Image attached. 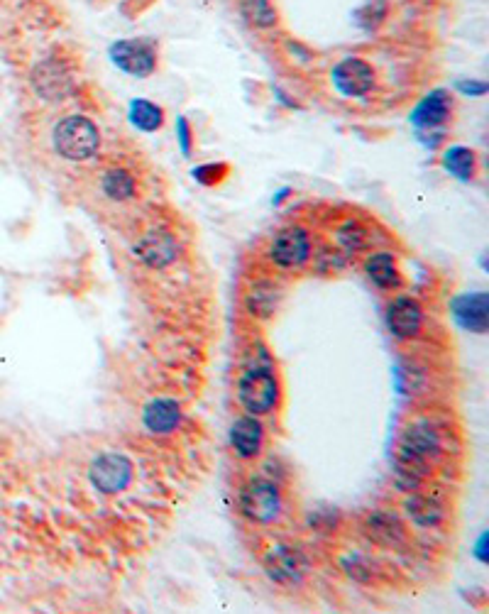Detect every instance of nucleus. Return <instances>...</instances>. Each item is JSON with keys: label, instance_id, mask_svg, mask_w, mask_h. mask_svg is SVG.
Wrapping results in <instances>:
<instances>
[{"label": "nucleus", "instance_id": "obj_20", "mask_svg": "<svg viewBox=\"0 0 489 614\" xmlns=\"http://www.w3.org/2000/svg\"><path fill=\"white\" fill-rule=\"evenodd\" d=\"M333 238H335V245H338V248L343 250V255H348V257L357 255V252L370 250L377 240L375 233H372V228L367 226V223L357 221V218H348V221L340 223V226L335 228Z\"/></svg>", "mask_w": 489, "mask_h": 614}, {"label": "nucleus", "instance_id": "obj_1", "mask_svg": "<svg viewBox=\"0 0 489 614\" xmlns=\"http://www.w3.org/2000/svg\"><path fill=\"white\" fill-rule=\"evenodd\" d=\"M282 387L272 358L260 345V355L252 358L238 377V402L247 414L267 416L279 407Z\"/></svg>", "mask_w": 489, "mask_h": 614}, {"label": "nucleus", "instance_id": "obj_29", "mask_svg": "<svg viewBox=\"0 0 489 614\" xmlns=\"http://www.w3.org/2000/svg\"><path fill=\"white\" fill-rule=\"evenodd\" d=\"M455 89H458L463 96H485L489 91L487 81H477V79H460L458 84H455Z\"/></svg>", "mask_w": 489, "mask_h": 614}, {"label": "nucleus", "instance_id": "obj_15", "mask_svg": "<svg viewBox=\"0 0 489 614\" xmlns=\"http://www.w3.org/2000/svg\"><path fill=\"white\" fill-rule=\"evenodd\" d=\"M453 316L465 331L485 336L489 331V294L470 292L453 299Z\"/></svg>", "mask_w": 489, "mask_h": 614}, {"label": "nucleus", "instance_id": "obj_19", "mask_svg": "<svg viewBox=\"0 0 489 614\" xmlns=\"http://www.w3.org/2000/svg\"><path fill=\"white\" fill-rule=\"evenodd\" d=\"M365 274L370 277V282L375 284V287L384 289V292H392V289L401 287V270L397 255H392V252L387 250L370 252V255H367Z\"/></svg>", "mask_w": 489, "mask_h": 614}, {"label": "nucleus", "instance_id": "obj_8", "mask_svg": "<svg viewBox=\"0 0 489 614\" xmlns=\"http://www.w3.org/2000/svg\"><path fill=\"white\" fill-rule=\"evenodd\" d=\"M133 252L137 260L150 270H164L174 265L179 257V240L172 230L167 228H150L135 240Z\"/></svg>", "mask_w": 489, "mask_h": 614}, {"label": "nucleus", "instance_id": "obj_10", "mask_svg": "<svg viewBox=\"0 0 489 614\" xmlns=\"http://www.w3.org/2000/svg\"><path fill=\"white\" fill-rule=\"evenodd\" d=\"M265 570L274 583L296 585L304 580L306 573H309V561H306V556L299 551V548L279 544L267 551Z\"/></svg>", "mask_w": 489, "mask_h": 614}, {"label": "nucleus", "instance_id": "obj_6", "mask_svg": "<svg viewBox=\"0 0 489 614\" xmlns=\"http://www.w3.org/2000/svg\"><path fill=\"white\" fill-rule=\"evenodd\" d=\"M135 478V465L123 453H101L89 468V480L101 495L115 497L128 490Z\"/></svg>", "mask_w": 489, "mask_h": 614}, {"label": "nucleus", "instance_id": "obj_4", "mask_svg": "<svg viewBox=\"0 0 489 614\" xmlns=\"http://www.w3.org/2000/svg\"><path fill=\"white\" fill-rule=\"evenodd\" d=\"M108 57H111L113 67L123 74L133 76V79H147L157 71L159 54L152 40H142V37H130V40H115L108 47Z\"/></svg>", "mask_w": 489, "mask_h": 614}, {"label": "nucleus", "instance_id": "obj_27", "mask_svg": "<svg viewBox=\"0 0 489 614\" xmlns=\"http://www.w3.org/2000/svg\"><path fill=\"white\" fill-rule=\"evenodd\" d=\"M230 174V167L223 162H208V164H199V167L191 172V177L196 179V182L203 186H216L221 184L225 177Z\"/></svg>", "mask_w": 489, "mask_h": 614}, {"label": "nucleus", "instance_id": "obj_14", "mask_svg": "<svg viewBox=\"0 0 489 614\" xmlns=\"http://www.w3.org/2000/svg\"><path fill=\"white\" fill-rule=\"evenodd\" d=\"M230 446L240 460L260 458L262 446H265V426L260 416L247 414L235 419V424L230 426Z\"/></svg>", "mask_w": 489, "mask_h": 614}, {"label": "nucleus", "instance_id": "obj_7", "mask_svg": "<svg viewBox=\"0 0 489 614\" xmlns=\"http://www.w3.org/2000/svg\"><path fill=\"white\" fill-rule=\"evenodd\" d=\"M331 84L338 96L355 101V98L370 96L377 86V74L367 59L345 57L331 69Z\"/></svg>", "mask_w": 489, "mask_h": 614}, {"label": "nucleus", "instance_id": "obj_21", "mask_svg": "<svg viewBox=\"0 0 489 614\" xmlns=\"http://www.w3.org/2000/svg\"><path fill=\"white\" fill-rule=\"evenodd\" d=\"M404 509L409 514V519L421 529H436L443 524L445 519V507L436 497L421 495L419 490L409 492V497L404 500Z\"/></svg>", "mask_w": 489, "mask_h": 614}, {"label": "nucleus", "instance_id": "obj_12", "mask_svg": "<svg viewBox=\"0 0 489 614\" xmlns=\"http://www.w3.org/2000/svg\"><path fill=\"white\" fill-rule=\"evenodd\" d=\"M399 448L433 465L438 458H443V436L428 421H414L401 431Z\"/></svg>", "mask_w": 489, "mask_h": 614}, {"label": "nucleus", "instance_id": "obj_17", "mask_svg": "<svg viewBox=\"0 0 489 614\" xmlns=\"http://www.w3.org/2000/svg\"><path fill=\"white\" fill-rule=\"evenodd\" d=\"M142 424L152 436H172L181 424L179 402L169 397H155L142 409Z\"/></svg>", "mask_w": 489, "mask_h": 614}, {"label": "nucleus", "instance_id": "obj_23", "mask_svg": "<svg viewBox=\"0 0 489 614\" xmlns=\"http://www.w3.org/2000/svg\"><path fill=\"white\" fill-rule=\"evenodd\" d=\"M128 118L140 133H157L164 128L167 115H164V108L150 98H133L128 106Z\"/></svg>", "mask_w": 489, "mask_h": 614}, {"label": "nucleus", "instance_id": "obj_9", "mask_svg": "<svg viewBox=\"0 0 489 614\" xmlns=\"http://www.w3.org/2000/svg\"><path fill=\"white\" fill-rule=\"evenodd\" d=\"M30 81L37 96H42L45 101H62L74 89V76H71L67 64L57 57H47L35 64Z\"/></svg>", "mask_w": 489, "mask_h": 614}, {"label": "nucleus", "instance_id": "obj_28", "mask_svg": "<svg viewBox=\"0 0 489 614\" xmlns=\"http://www.w3.org/2000/svg\"><path fill=\"white\" fill-rule=\"evenodd\" d=\"M177 142L181 155L191 157V152H194V130H191V123L184 118V115L177 118Z\"/></svg>", "mask_w": 489, "mask_h": 614}, {"label": "nucleus", "instance_id": "obj_24", "mask_svg": "<svg viewBox=\"0 0 489 614\" xmlns=\"http://www.w3.org/2000/svg\"><path fill=\"white\" fill-rule=\"evenodd\" d=\"M279 299H282V292L274 287V282H255L245 296V306L257 319H269L277 311Z\"/></svg>", "mask_w": 489, "mask_h": 614}, {"label": "nucleus", "instance_id": "obj_3", "mask_svg": "<svg viewBox=\"0 0 489 614\" xmlns=\"http://www.w3.org/2000/svg\"><path fill=\"white\" fill-rule=\"evenodd\" d=\"M238 504L243 517L250 519L252 524H272L277 522L279 514H282L284 500L277 482L257 478L247 482L243 490H240Z\"/></svg>", "mask_w": 489, "mask_h": 614}, {"label": "nucleus", "instance_id": "obj_16", "mask_svg": "<svg viewBox=\"0 0 489 614\" xmlns=\"http://www.w3.org/2000/svg\"><path fill=\"white\" fill-rule=\"evenodd\" d=\"M365 531L372 541L384 548H404L406 529L401 519L389 509H375L365 517Z\"/></svg>", "mask_w": 489, "mask_h": 614}, {"label": "nucleus", "instance_id": "obj_26", "mask_svg": "<svg viewBox=\"0 0 489 614\" xmlns=\"http://www.w3.org/2000/svg\"><path fill=\"white\" fill-rule=\"evenodd\" d=\"M389 15V3L387 0H367L362 8L355 10V18L357 23L362 27H377L382 25L384 20H387Z\"/></svg>", "mask_w": 489, "mask_h": 614}, {"label": "nucleus", "instance_id": "obj_25", "mask_svg": "<svg viewBox=\"0 0 489 614\" xmlns=\"http://www.w3.org/2000/svg\"><path fill=\"white\" fill-rule=\"evenodd\" d=\"M240 15L255 30H272L279 23V13L272 0H240Z\"/></svg>", "mask_w": 489, "mask_h": 614}, {"label": "nucleus", "instance_id": "obj_13", "mask_svg": "<svg viewBox=\"0 0 489 614\" xmlns=\"http://www.w3.org/2000/svg\"><path fill=\"white\" fill-rule=\"evenodd\" d=\"M453 115V98L445 89H433L416 103L409 120L416 130H441Z\"/></svg>", "mask_w": 489, "mask_h": 614}, {"label": "nucleus", "instance_id": "obj_22", "mask_svg": "<svg viewBox=\"0 0 489 614\" xmlns=\"http://www.w3.org/2000/svg\"><path fill=\"white\" fill-rule=\"evenodd\" d=\"M443 169L450 174V177H455L458 182H472L477 174V155L475 150H470V147L465 145H450L445 147L443 157Z\"/></svg>", "mask_w": 489, "mask_h": 614}, {"label": "nucleus", "instance_id": "obj_5", "mask_svg": "<svg viewBox=\"0 0 489 614\" xmlns=\"http://www.w3.org/2000/svg\"><path fill=\"white\" fill-rule=\"evenodd\" d=\"M311 233L304 226H287L267 245V260L279 270H299L311 260Z\"/></svg>", "mask_w": 489, "mask_h": 614}, {"label": "nucleus", "instance_id": "obj_30", "mask_svg": "<svg viewBox=\"0 0 489 614\" xmlns=\"http://www.w3.org/2000/svg\"><path fill=\"white\" fill-rule=\"evenodd\" d=\"M475 556L480 558L482 563H487V534H482V536H480V541H477Z\"/></svg>", "mask_w": 489, "mask_h": 614}, {"label": "nucleus", "instance_id": "obj_2", "mask_svg": "<svg viewBox=\"0 0 489 614\" xmlns=\"http://www.w3.org/2000/svg\"><path fill=\"white\" fill-rule=\"evenodd\" d=\"M52 145L67 162H89L101 150V130L86 115H67L52 130Z\"/></svg>", "mask_w": 489, "mask_h": 614}, {"label": "nucleus", "instance_id": "obj_11", "mask_svg": "<svg viewBox=\"0 0 489 614\" xmlns=\"http://www.w3.org/2000/svg\"><path fill=\"white\" fill-rule=\"evenodd\" d=\"M387 328L397 341H414L423 328V309L419 301L406 294L389 301Z\"/></svg>", "mask_w": 489, "mask_h": 614}, {"label": "nucleus", "instance_id": "obj_18", "mask_svg": "<svg viewBox=\"0 0 489 614\" xmlns=\"http://www.w3.org/2000/svg\"><path fill=\"white\" fill-rule=\"evenodd\" d=\"M98 189H101V196L106 201H113V204H128L137 196V177L130 172L128 167H108L106 172L98 177Z\"/></svg>", "mask_w": 489, "mask_h": 614}]
</instances>
